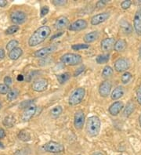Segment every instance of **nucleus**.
I'll list each match as a JSON object with an SVG mask.
<instances>
[{
    "instance_id": "16",
    "label": "nucleus",
    "mask_w": 141,
    "mask_h": 155,
    "mask_svg": "<svg viewBox=\"0 0 141 155\" xmlns=\"http://www.w3.org/2000/svg\"><path fill=\"white\" fill-rule=\"evenodd\" d=\"M133 27L137 35H141V8L136 12L133 18Z\"/></svg>"
},
{
    "instance_id": "27",
    "label": "nucleus",
    "mask_w": 141,
    "mask_h": 155,
    "mask_svg": "<svg viewBox=\"0 0 141 155\" xmlns=\"http://www.w3.org/2000/svg\"><path fill=\"white\" fill-rule=\"evenodd\" d=\"M17 137L20 140L24 141V142H27L31 140V135L28 132L25 130H21L17 135Z\"/></svg>"
},
{
    "instance_id": "21",
    "label": "nucleus",
    "mask_w": 141,
    "mask_h": 155,
    "mask_svg": "<svg viewBox=\"0 0 141 155\" xmlns=\"http://www.w3.org/2000/svg\"><path fill=\"white\" fill-rule=\"evenodd\" d=\"M23 54V50L22 49L17 47V48L13 49V50H11L9 53V57L12 61H17L20 57H21V55Z\"/></svg>"
},
{
    "instance_id": "10",
    "label": "nucleus",
    "mask_w": 141,
    "mask_h": 155,
    "mask_svg": "<svg viewBox=\"0 0 141 155\" xmlns=\"http://www.w3.org/2000/svg\"><path fill=\"white\" fill-rule=\"evenodd\" d=\"M111 16V13L109 12H104V13H98L94 15L91 18V24L92 25H98L100 24L104 23L107 20L109 19Z\"/></svg>"
},
{
    "instance_id": "23",
    "label": "nucleus",
    "mask_w": 141,
    "mask_h": 155,
    "mask_svg": "<svg viewBox=\"0 0 141 155\" xmlns=\"http://www.w3.org/2000/svg\"><path fill=\"white\" fill-rule=\"evenodd\" d=\"M120 27L121 30L122 31L123 34H125V35H129V34L133 32V27L131 26V24L129 22H127L125 21H123L121 22Z\"/></svg>"
},
{
    "instance_id": "36",
    "label": "nucleus",
    "mask_w": 141,
    "mask_h": 155,
    "mask_svg": "<svg viewBox=\"0 0 141 155\" xmlns=\"http://www.w3.org/2000/svg\"><path fill=\"white\" fill-rule=\"evenodd\" d=\"M9 91H10V89L8 86H6V84H0V94H7Z\"/></svg>"
},
{
    "instance_id": "20",
    "label": "nucleus",
    "mask_w": 141,
    "mask_h": 155,
    "mask_svg": "<svg viewBox=\"0 0 141 155\" xmlns=\"http://www.w3.org/2000/svg\"><path fill=\"white\" fill-rule=\"evenodd\" d=\"M99 36H100L99 32L97 31H94V32L86 34L84 36V41L86 43H92V42H95L96 40H97L99 38Z\"/></svg>"
},
{
    "instance_id": "13",
    "label": "nucleus",
    "mask_w": 141,
    "mask_h": 155,
    "mask_svg": "<svg viewBox=\"0 0 141 155\" xmlns=\"http://www.w3.org/2000/svg\"><path fill=\"white\" fill-rule=\"evenodd\" d=\"M115 39L114 38H106L100 42V48L104 52H110L114 49L115 44Z\"/></svg>"
},
{
    "instance_id": "44",
    "label": "nucleus",
    "mask_w": 141,
    "mask_h": 155,
    "mask_svg": "<svg viewBox=\"0 0 141 155\" xmlns=\"http://www.w3.org/2000/svg\"><path fill=\"white\" fill-rule=\"evenodd\" d=\"M4 84H6V86H10L12 84V78H11L10 76H6V77L4 78Z\"/></svg>"
},
{
    "instance_id": "25",
    "label": "nucleus",
    "mask_w": 141,
    "mask_h": 155,
    "mask_svg": "<svg viewBox=\"0 0 141 155\" xmlns=\"http://www.w3.org/2000/svg\"><path fill=\"white\" fill-rule=\"evenodd\" d=\"M135 108H136V106L135 104L132 102H129L128 104L126 105V107H125L124 111H123V114H124L125 117H129L130 116L133 112L135 111Z\"/></svg>"
},
{
    "instance_id": "28",
    "label": "nucleus",
    "mask_w": 141,
    "mask_h": 155,
    "mask_svg": "<svg viewBox=\"0 0 141 155\" xmlns=\"http://www.w3.org/2000/svg\"><path fill=\"white\" fill-rule=\"evenodd\" d=\"M70 78V74L68 72H65V73H62L57 75L56 78H57V81L60 84H65V82H68Z\"/></svg>"
},
{
    "instance_id": "52",
    "label": "nucleus",
    "mask_w": 141,
    "mask_h": 155,
    "mask_svg": "<svg viewBox=\"0 0 141 155\" xmlns=\"http://www.w3.org/2000/svg\"><path fill=\"white\" fill-rule=\"evenodd\" d=\"M135 4L136 5H138V6H140V5H141V1H136Z\"/></svg>"
},
{
    "instance_id": "33",
    "label": "nucleus",
    "mask_w": 141,
    "mask_h": 155,
    "mask_svg": "<svg viewBox=\"0 0 141 155\" xmlns=\"http://www.w3.org/2000/svg\"><path fill=\"white\" fill-rule=\"evenodd\" d=\"M19 45V42L17 40H11V41H10V42L7 43V45H6V49L8 51H10V52L11 50H13V49L17 48V46Z\"/></svg>"
},
{
    "instance_id": "6",
    "label": "nucleus",
    "mask_w": 141,
    "mask_h": 155,
    "mask_svg": "<svg viewBox=\"0 0 141 155\" xmlns=\"http://www.w3.org/2000/svg\"><path fill=\"white\" fill-rule=\"evenodd\" d=\"M56 49H57L56 44L50 45V46H46V47L40 49L39 50L35 51L34 52V56L37 58H45V57H48L49 55L52 54L53 52H55Z\"/></svg>"
},
{
    "instance_id": "19",
    "label": "nucleus",
    "mask_w": 141,
    "mask_h": 155,
    "mask_svg": "<svg viewBox=\"0 0 141 155\" xmlns=\"http://www.w3.org/2000/svg\"><path fill=\"white\" fill-rule=\"evenodd\" d=\"M125 94L124 88L122 86H118L114 89V90L112 91L111 97L113 100H117L118 99H120L121 97H123V95Z\"/></svg>"
},
{
    "instance_id": "48",
    "label": "nucleus",
    "mask_w": 141,
    "mask_h": 155,
    "mask_svg": "<svg viewBox=\"0 0 141 155\" xmlns=\"http://www.w3.org/2000/svg\"><path fill=\"white\" fill-rule=\"evenodd\" d=\"M6 56L5 51L3 49H0V59H3Z\"/></svg>"
},
{
    "instance_id": "14",
    "label": "nucleus",
    "mask_w": 141,
    "mask_h": 155,
    "mask_svg": "<svg viewBox=\"0 0 141 155\" xmlns=\"http://www.w3.org/2000/svg\"><path fill=\"white\" fill-rule=\"evenodd\" d=\"M48 87V81L45 78H40L34 82L32 85V89L35 92H41L45 91Z\"/></svg>"
},
{
    "instance_id": "46",
    "label": "nucleus",
    "mask_w": 141,
    "mask_h": 155,
    "mask_svg": "<svg viewBox=\"0 0 141 155\" xmlns=\"http://www.w3.org/2000/svg\"><path fill=\"white\" fill-rule=\"evenodd\" d=\"M6 136V132L3 128H0V139H3Z\"/></svg>"
},
{
    "instance_id": "7",
    "label": "nucleus",
    "mask_w": 141,
    "mask_h": 155,
    "mask_svg": "<svg viewBox=\"0 0 141 155\" xmlns=\"http://www.w3.org/2000/svg\"><path fill=\"white\" fill-rule=\"evenodd\" d=\"M10 19L13 23L16 24H21L27 20V15L24 12L21 10L13 11L10 14Z\"/></svg>"
},
{
    "instance_id": "47",
    "label": "nucleus",
    "mask_w": 141,
    "mask_h": 155,
    "mask_svg": "<svg viewBox=\"0 0 141 155\" xmlns=\"http://www.w3.org/2000/svg\"><path fill=\"white\" fill-rule=\"evenodd\" d=\"M7 4H8V2H7V1H6V0H0V7H1V8L5 7Z\"/></svg>"
},
{
    "instance_id": "30",
    "label": "nucleus",
    "mask_w": 141,
    "mask_h": 155,
    "mask_svg": "<svg viewBox=\"0 0 141 155\" xmlns=\"http://www.w3.org/2000/svg\"><path fill=\"white\" fill-rule=\"evenodd\" d=\"M114 73V70L112 69V67L110 66H105L102 71V77L104 78H108L111 77Z\"/></svg>"
},
{
    "instance_id": "15",
    "label": "nucleus",
    "mask_w": 141,
    "mask_h": 155,
    "mask_svg": "<svg viewBox=\"0 0 141 155\" xmlns=\"http://www.w3.org/2000/svg\"><path fill=\"white\" fill-rule=\"evenodd\" d=\"M112 85L109 81H104L100 85L99 93L102 97H108L110 95Z\"/></svg>"
},
{
    "instance_id": "56",
    "label": "nucleus",
    "mask_w": 141,
    "mask_h": 155,
    "mask_svg": "<svg viewBox=\"0 0 141 155\" xmlns=\"http://www.w3.org/2000/svg\"><path fill=\"white\" fill-rule=\"evenodd\" d=\"M2 107V102L0 101V109H1V107Z\"/></svg>"
},
{
    "instance_id": "5",
    "label": "nucleus",
    "mask_w": 141,
    "mask_h": 155,
    "mask_svg": "<svg viewBox=\"0 0 141 155\" xmlns=\"http://www.w3.org/2000/svg\"><path fill=\"white\" fill-rule=\"evenodd\" d=\"M42 148L46 152L53 154H58L65 151V147L62 144H60L57 142H55V141L48 142L47 143L44 145Z\"/></svg>"
},
{
    "instance_id": "55",
    "label": "nucleus",
    "mask_w": 141,
    "mask_h": 155,
    "mask_svg": "<svg viewBox=\"0 0 141 155\" xmlns=\"http://www.w3.org/2000/svg\"><path fill=\"white\" fill-rule=\"evenodd\" d=\"M94 155H103L101 153H95Z\"/></svg>"
},
{
    "instance_id": "2",
    "label": "nucleus",
    "mask_w": 141,
    "mask_h": 155,
    "mask_svg": "<svg viewBox=\"0 0 141 155\" xmlns=\"http://www.w3.org/2000/svg\"><path fill=\"white\" fill-rule=\"evenodd\" d=\"M101 122L97 116H91L87 119L86 122V133L90 137H95L99 134L100 131Z\"/></svg>"
},
{
    "instance_id": "43",
    "label": "nucleus",
    "mask_w": 141,
    "mask_h": 155,
    "mask_svg": "<svg viewBox=\"0 0 141 155\" xmlns=\"http://www.w3.org/2000/svg\"><path fill=\"white\" fill-rule=\"evenodd\" d=\"M137 100L139 104L141 105V86H140L137 90Z\"/></svg>"
},
{
    "instance_id": "45",
    "label": "nucleus",
    "mask_w": 141,
    "mask_h": 155,
    "mask_svg": "<svg viewBox=\"0 0 141 155\" xmlns=\"http://www.w3.org/2000/svg\"><path fill=\"white\" fill-rule=\"evenodd\" d=\"M84 69H85V66H82V67H79V69L77 70V71L75 72V74H74V76H75V77L79 76V75L82 73V72H83V71H84Z\"/></svg>"
},
{
    "instance_id": "32",
    "label": "nucleus",
    "mask_w": 141,
    "mask_h": 155,
    "mask_svg": "<svg viewBox=\"0 0 141 155\" xmlns=\"http://www.w3.org/2000/svg\"><path fill=\"white\" fill-rule=\"evenodd\" d=\"M132 78H133L132 74H131L130 72L125 71L122 75V77H121V81H122V82L123 84H127V83H129V82H130Z\"/></svg>"
},
{
    "instance_id": "11",
    "label": "nucleus",
    "mask_w": 141,
    "mask_h": 155,
    "mask_svg": "<svg viewBox=\"0 0 141 155\" xmlns=\"http://www.w3.org/2000/svg\"><path fill=\"white\" fill-rule=\"evenodd\" d=\"M88 26L87 21L83 19H79L70 24L68 27V29L71 32H79L82 30L85 29Z\"/></svg>"
},
{
    "instance_id": "24",
    "label": "nucleus",
    "mask_w": 141,
    "mask_h": 155,
    "mask_svg": "<svg viewBox=\"0 0 141 155\" xmlns=\"http://www.w3.org/2000/svg\"><path fill=\"white\" fill-rule=\"evenodd\" d=\"M63 112V108L60 105H57V106H55L51 109L50 111V116L54 118V119H56L57 117H59L60 116V114H62Z\"/></svg>"
},
{
    "instance_id": "50",
    "label": "nucleus",
    "mask_w": 141,
    "mask_h": 155,
    "mask_svg": "<svg viewBox=\"0 0 141 155\" xmlns=\"http://www.w3.org/2000/svg\"><path fill=\"white\" fill-rule=\"evenodd\" d=\"M17 81H18V82H22V81H24V76L22 75H19L18 76H17Z\"/></svg>"
},
{
    "instance_id": "41",
    "label": "nucleus",
    "mask_w": 141,
    "mask_h": 155,
    "mask_svg": "<svg viewBox=\"0 0 141 155\" xmlns=\"http://www.w3.org/2000/svg\"><path fill=\"white\" fill-rule=\"evenodd\" d=\"M49 11H50V8L47 6H45V7H42L41 12H40V15H41L42 17H45L46 14L49 13Z\"/></svg>"
},
{
    "instance_id": "4",
    "label": "nucleus",
    "mask_w": 141,
    "mask_h": 155,
    "mask_svg": "<svg viewBox=\"0 0 141 155\" xmlns=\"http://www.w3.org/2000/svg\"><path fill=\"white\" fill-rule=\"evenodd\" d=\"M85 89L84 88H78L73 91L68 99V103L70 106H76L79 104L85 97Z\"/></svg>"
},
{
    "instance_id": "54",
    "label": "nucleus",
    "mask_w": 141,
    "mask_h": 155,
    "mask_svg": "<svg viewBox=\"0 0 141 155\" xmlns=\"http://www.w3.org/2000/svg\"><path fill=\"white\" fill-rule=\"evenodd\" d=\"M0 148H4V146H3L2 142H0Z\"/></svg>"
},
{
    "instance_id": "12",
    "label": "nucleus",
    "mask_w": 141,
    "mask_h": 155,
    "mask_svg": "<svg viewBox=\"0 0 141 155\" xmlns=\"http://www.w3.org/2000/svg\"><path fill=\"white\" fill-rule=\"evenodd\" d=\"M36 110H37V107L34 103L30 105L27 108H25L21 116V119L23 120V122H28L31 117L35 115Z\"/></svg>"
},
{
    "instance_id": "1",
    "label": "nucleus",
    "mask_w": 141,
    "mask_h": 155,
    "mask_svg": "<svg viewBox=\"0 0 141 155\" xmlns=\"http://www.w3.org/2000/svg\"><path fill=\"white\" fill-rule=\"evenodd\" d=\"M51 29L48 26H42L39 27L28 39V45L31 47H35L41 44L50 36Z\"/></svg>"
},
{
    "instance_id": "37",
    "label": "nucleus",
    "mask_w": 141,
    "mask_h": 155,
    "mask_svg": "<svg viewBox=\"0 0 141 155\" xmlns=\"http://www.w3.org/2000/svg\"><path fill=\"white\" fill-rule=\"evenodd\" d=\"M67 1L66 0H53L52 1V3L56 6V7H64L67 4Z\"/></svg>"
},
{
    "instance_id": "40",
    "label": "nucleus",
    "mask_w": 141,
    "mask_h": 155,
    "mask_svg": "<svg viewBox=\"0 0 141 155\" xmlns=\"http://www.w3.org/2000/svg\"><path fill=\"white\" fill-rule=\"evenodd\" d=\"M108 2H109V1H108V0H100V1H98V2H96V7L97 9L104 8L106 5L108 4Z\"/></svg>"
},
{
    "instance_id": "9",
    "label": "nucleus",
    "mask_w": 141,
    "mask_h": 155,
    "mask_svg": "<svg viewBox=\"0 0 141 155\" xmlns=\"http://www.w3.org/2000/svg\"><path fill=\"white\" fill-rule=\"evenodd\" d=\"M85 114L82 110L77 111L74 117V125L77 129H82L85 124Z\"/></svg>"
},
{
    "instance_id": "38",
    "label": "nucleus",
    "mask_w": 141,
    "mask_h": 155,
    "mask_svg": "<svg viewBox=\"0 0 141 155\" xmlns=\"http://www.w3.org/2000/svg\"><path fill=\"white\" fill-rule=\"evenodd\" d=\"M32 103H33V100L23 101V102L20 104V108H21V109H25V108H27V107H29L30 105H31Z\"/></svg>"
},
{
    "instance_id": "8",
    "label": "nucleus",
    "mask_w": 141,
    "mask_h": 155,
    "mask_svg": "<svg viewBox=\"0 0 141 155\" xmlns=\"http://www.w3.org/2000/svg\"><path fill=\"white\" fill-rule=\"evenodd\" d=\"M114 70L117 72H124L126 71L130 67L129 61L125 58H119L114 62Z\"/></svg>"
},
{
    "instance_id": "35",
    "label": "nucleus",
    "mask_w": 141,
    "mask_h": 155,
    "mask_svg": "<svg viewBox=\"0 0 141 155\" xmlns=\"http://www.w3.org/2000/svg\"><path fill=\"white\" fill-rule=\"evenodd\" d=\"M19 29H20L19 26L12 25L10 26V27H9L6 30V35H13V34L16 33Z\"/></svg>"
},
{
    "instance_id": "39",
    "label": "nucleus",
    "mask_w": 141,
    "mask_h": 155,
    "mask_svg": "<svg viewBox=\"0 0 141 155\" xmlns=\"http://www.w3.org/2000/svg\"><path fill=\"white\" fill-rule=\"evenodd\" d=\"M132 5V2L130 0H125V1H123L122 3H121V7L123 9V10H127L131 7Z\"/></svg>"
},
{
    "instance_id": "34",
    "label": "nucleus",
    "mask_w": 141,
    "mask_h": 155,
    "mask_svg": "<svg viewBox=\"0 0 141 155\" xmlns=\"http://www.w3.org/2000/svg\"><path fill=\"white\" fill-rule=\"evenodd\" d=\"M89 45L88 44H75V45H72L71 46V49H72L73 50H75V51H79V50H81V49H89Z\"/></svg>"
},
{
    "instance_id": "49",
    "label": "nucleus",
    "mask_w": 141,
    "mask_h": 155,
    "mask_svg": "<svg viewBox=\"0 0 141 155\" xmlns=\"http://www.w3.org/2000/svg\"><path fill=\"white\" fill-rule=\"evenodd\" d=\"M63 32H59V33H56V34H55V35H54L53 36H52V38H51V39H55V38H57V37H60V35H63Z\"/></svg>"
},
{
    "instance_id": "29",
    "label": "nucleus",
    "mask_w": 141,
    "mask_h": 155,
    "mask_svg": "<svg viewBox=\"0 0 141 155\" xmlns=\"http://www.w3.org/2000/svg\"><path fill=\"white\" fill-rule=\"evenodd\" d=\"M110 59V55L109 54H100L96 57V61L98 64H103V63H108Z\"/></svg>"
},
{
    "instance_id": "3",
    "label": "nucleus",
    "mask_w": 141,
    "mask_h": 155,
    "mask_svg": "<svg viewBox=\"0 0 141 155\" xmlns=\"http://www.w3.org/2000/svg\"><path fill=\"white\" fill-rule=\"evenodd\" d=\"M60 61L64 64L68 65V66H75L82 62V57L81 55L77 54V53L68 52L60 57Z\"/></svg>"
},
{
    "instance_id": "53",
    "label": "nucleus",
    "mask_w": 141,
    "mask_h": 155,
    "mask_svg": "<svg viewBox=\"0 0 141 155\" xmlns=\"http://www.w3.org/2000/svg\"><path fill=\"white\" fill-rule=\"evenodd\" d=\"M139 123H140V126L141 127V114L140 115V117H139Z\"/></svg>"
},
{
    "instance_id": "18",
    "label": "nucleus",
    "mask_w": 141,
    "mask_h": 155,
    "mask_svg": "<svg viewBox=\"0 0 141 155\" xmlns=\"http://www.w3.org/2000/svg\"><path fill=\"white\" fill-rule=\"evenodd\" d=\"M123 107H124V104H123L122 102L116 101V102H114L111 105L109 109H108V111L112 116H116L120 113V111L122 110Z\"/></svg>"
},
{
    "instance_id": "22",
    "label": "nucleus",
    "mask_w": 141,
    "mask_h": 155,
    "mask_svg": "<svg viewBox=\"0 0 141 155\" xmlns=\"http://www.w3.org/2000/svg\"><path fill=\"white\" fill-rule=\"evenodd\" d=\"M127 47V42L125 39H118L115 42L114 49L117 52H123Z\"/></svg>"
},
{
    "instance_id": "42",
    "label": "nucleus",
    "mask_w": 141,
    "mask_h": 155,
    "mask_svg": "<svg viewBox=\"0 0 141 155\" xmlns=\"http://www.w3.org/2000/svg\"><path fill=\"white\" fill-rule=\"evenodd\" d=\"M28 153H29V151H27V149L24 148L16 151V153L14 154V155H27Z\"/></svg>"
},
{
    "instance_id": "31",
    "label": "nucleus",
    "mask_w": 141,
    "mask_h": 155,
    "mask_svg": "<svg viewBox=\"0 0 141 155\" xmlns=\"http://www.w3.org/2000/svg\"><path fill=\"white\" fill-rule=\"evenodd\" d=\"M19 95V91L17 90V89H11V90L9 91V92L7 93V100L9 101H13L16 100L17 98Z\"/></svg>"
},
{
    "instance_id": "26",
    "label": "nucleus",
    "mask_w": 141,
    "mask_h": 155,
    "mask_svg": "<svg viewBox=\"0 0 141 155\" xmlns=\"http://www.w3.org/2000/svg\"><path fill=\"white\" fill-rule=\"evenodd\" d=\"M2 123H3V125L6 126V128H12L15 124V117L13 115L6 116Z\"/></svg>"
},
{
    "instance_id": "17",
    "label": "nucleus",
    "mask_w": 141,
    "mask_h": 155,
    "mask_svg": "<svg viewBox=\"0 0 141 155\" xmlns=\"http://www.w3.org/2000/svg\"><path fill=\"white\" fill-rule=\"evenodd\" d=\"M54 27L56 30H63L69 27V20L67 17L60 16L55 21Z\"/></svg>"
},
{
    "instance_id": "51",
    "label": "nucleus",
    "mask_w": 141,
    "mask_h": 155,
    "mask_svg": "<svg viewBox=\"0 0 141 155\" xmlns=\"http://www.w3.org/2000/svg\"><path fill=\"white\" fill-rule=\"evenodd\" d=\"M139 60H141V46L139 48Z\"/></svg>"
}]
</instances>
